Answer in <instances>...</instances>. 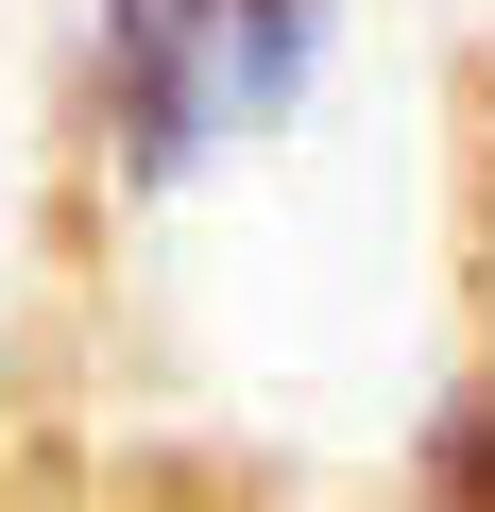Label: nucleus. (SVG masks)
Instances as JSON below:
<instances>
[{"mask_svg": "<svg viewBox=\"0 0 495 512\" xmlns=\"http://www.w3.org/2000/svg\"><path fill=\"white\" fill-rule=\"evenodd\" d=\"M410 512H495V393H461L444 427H427V495Z\"/></svg>", "mask_w": 495, "mask_h": 512, "instance_id": "2", "label": "nucleus"}, {"mask_svg": "<svg viewBox=\"0 0 495 512\" xmlns=\"http://www.w3.org/2000/svg\"><path fill=\"white\" fill-rule=\"evenodd\" d=\"M325 69V0H103L86 18V103L137 188H188L222 137L291 120Z\"/></svg>", "mask_w": 495, "mask_h": 512, "instance_id": "1", "label": "nucleus"}]
</instances>
